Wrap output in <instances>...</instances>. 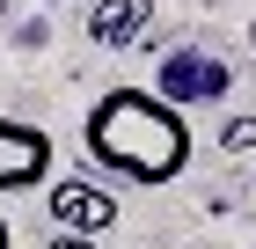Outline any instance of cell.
<instances>
[{"instance_id":"cell-1","label":"cell","mask_w":256,"mask_h":249,"mask_svg":"<svg viewBox=\"0 0 256 249\" xmlns=\"http://www.w3.org/2000/svg\"><path fill=\"white\" fill-rule=\"evenodd\" d=\"M80 154L118 183H176L190 169V125L154 88H110L80 117Z\"/></svg>"},{"instance_id":"cell-2","label":"cell","mask_w":256,"mask_h":249,"mask_svg":"<svg viewBox=\"0 0 256 249\" xmlns=\"http://www.w3.org/2000/svg\"><path fill=\"white\" fill-rule=\"evenodd\" d=\"M44 176H52V132L30 117H0V198L37 191Z\"/></svg>"},{"instance_id":"cell-3","label":"cell","mask_w":256,"mask_h":249,"mask_svg":"<svg viewBox=\"0 0 256 249\" xmlns=\"http://www.w3.org/2000/svg\"><path fill=\"white\" fill-rule=\"evenodd\" d=\"M44 212H52L59 234H110L118 227V198L102 191V183H88V176H59L52 198H44Z\"/></svg>"},{"instance_id":"cell-4","label":"cell","mask_w":256,"mask_h":249,"mask_svg":"<svg viewBox=\"0 0 256 249\" xmlns=\"http://www.w3.org/2000/svg\"><path fill=\"white\" fill-rule=\"evenodd\" d=\"M161 88H168V103H212V96H227V59H212V52H168L161 59Z\"/></svg>"},{"instance_id":"cell-5","label":"cell","mask_w":256,"mask_h":249,"mask_svg":"<svg viewBox=\"0 0 256 249\" xmlns=\"http://www.w3.org/2000/svg\"><path fill=\"white\" fill-rule=\"evenodd\" d=\"M146 22H154V0H96L88 8V37L96 44H132Z\"/></svg>"},{"instance_id":"cell-6","label":"cell","mask_w":256,"mask_h":249,"mask_svg":"<svg viewBox=\"0 0 256 249\" xmlns=\"http://www.w3.org/2000/svg\"><path fill=\"white\" fill-rule=\"evenodd\" d=\"M220 147H227V154H249V147H256V117H249V110L227 117V125H220Z\"/></svg>"},{"instance_id":"cell-7","label":"cell","mask_w":256,"mask_h":249,"mask_svg":"<svg viewBox=\"0 0 256 249\" xmlns=\"http://www.w3.org/2000/svg\"><path fill=\"white\" fill-rule=\"evenodd\" d=\"M44 249H96V234H59V227H52V234H44Z\"/></svg>"},{"instance_id":"cell-8","label":"cell","mask_w":256,"mask_h":249,"mask_svg":"<svg viewBox=\"0 0 256 249\" xmlns=\"http://www.w3.org/2000/svg\"><path fill=\"white\" fill-rule=\"evenodd\" d=\"M0 249H15V242H8V212H0Z\"/></svg>"}]
</instances>
